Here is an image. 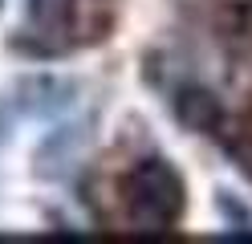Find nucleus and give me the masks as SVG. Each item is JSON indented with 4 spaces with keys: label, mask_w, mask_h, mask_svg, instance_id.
I'll list each match as a JSON object with an SVG mask.
<instances>
[{
    "label": "nucleus",
    "mask_w": 252,
    "mask_h": 244,
    "mask_svg": "<svg viewBox=\"0 0 252 244\" xmlns=\"http://www.w3.org/2000/svg\"><path fill=\"white\" fill-rule=\"evenodd\" d=\"M175 114H179V122L191 126V130H216L220 126V102L208 90H183L175 98Z\"/></svg>",
    "instance_id": "f03ea898"
},
{
    "label": "nucleus",
    "mask_w": 252,
    "mask_h": 244,
    "mask_svg": "<svg viewBox=\"0 0 252 244\" xmlns=\"http://www.w3.org/2000/svg\"><path fill=\"white\" fill-rule=\"evenodd\" d=\"M126 204H130V224L143 232L175 224L183 211V183L163 159H147L126 175Z\"/></svg>",
    "instance_id": "f257e3e1"
},
{
    "label": "nucleus",
    "mask_w": 252,
    "mask_h": 244,
    "mask_svg": "<svg viewBox=\"0 0 252 244\" xmlns=\"http://www.w3.org/2000/svg\"><path fill=\"white\" fill-rule=\"evenodd\" d=\"M65 12H69V0H33V16L45 21V25L65 21Z\"/></svg>",
    "instance_id": "7ed1b4c3"
}]
</instances>
